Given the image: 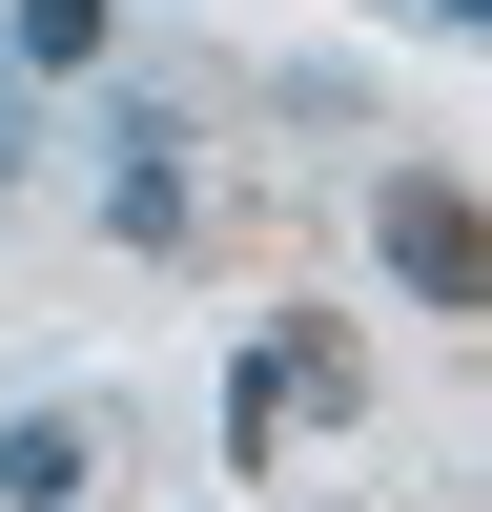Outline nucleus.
<instances>
[{
	"label": "nucleus",
	"mask_w": 492,
	"mask_h": 512,
	"mask_svg": "<svg viewBox=\"0 0 492 512\" xmlns=\"http://www.w3.org/2000/svg\"><path fill=\"white\" fill-rule=\"evenodd\" d=\"M21 164H41V103H21V62H0V185H21Z\"/></svg>",
	"instance_id": "nucleus-6"
},
{
	"label": "nucleus",
	"mask_w": 492,
	"mask_h": 512,
	"mask_svg": "<svg viewBox=\"0 0 492 512\" xmlns=\"http://www.w3.org/2000/svg\"><path fill=\"white\" fill-rule=\"evenodd\" d=\"M82 164H103V226H123V246H185V226H205V205H185V103H144V82L82 123Z\"/></svg>",
	"instance_id": "nucleus-2"
},
{
	"label": "nucleus",
	"mask_w": 492,
	"mask_h": 512,
	"mask_svg": "<svg viewBox=\"0 0 492 512\" xmlns=\"http://www.w3.org/2000/svg\"><path fill=\"white\" fill-rule=\"evenodd\" d=\"M21 62L62 82V62H103V0H21Z\"/></svg>",
	"instance_id": "nucleus-5"
},
{
	"label": "nucleus",
	"mask_w": 492,
	"mask_h": 512,
	"mask_svg": "<svg viewBox=\"0 0 492 512\" xmlns=\"http://www.w3.org/2000/svg\"><path fill=\"white\" fill-rule=\"evenodd\" d=\"M431 21H451V41H472V21H492V0H431Z\"/></svg>",
	"instance_id": "nucleus-7"
},
{
	"label": "nucleus",
	"mask_w": 492,
	"mask_h": 512,
	"mask_svg": "<svg viewBox=\"0 0 492 512\" xmlns=\"http://www.w3.org/2000/svg\"><path fill=\"white\" fill-rule=\"evenodd\" d=\"M369 226H390V287H410L431 328H472V308H492V205H472V164L410 144L390 185H369Z\"/></svg>",
	"instance_id": "nucleus-1"
},
{
	"label": "nucleus",
	"mask_w": 492,
	"mask_h": 512,
	"mask_svg": "<svg viewBox=\"0 0 492 512\" xmlns=\"http://www.w3.org/2000/svg\"><path fill=\"white\" fill-rule=\"evenodd\" d=\"M103 492V410H0V512H82Z\"/></svg>",
	"instance_id": "nucleus-4"
},
{
	"label": "nucleus",
	"mask_w": 492,
	"mask_h": 512,
	"mask_svg": "<svg viewBox=\"0 0 492 512\" xmlns=\"http://www.w3.org/2000/svg\"><path fill=\"white\" fill-rule=\"evenodd\" d=\"M349 390H369V349H349L328 308H287L267 349H246V390H226V472H246L267 431H308V410H349Z\"/></svg>",
	"instance_id": "nucleus-3"
}]
</instances>
